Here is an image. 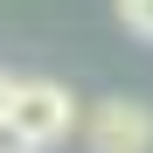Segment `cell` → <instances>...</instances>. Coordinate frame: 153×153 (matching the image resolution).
Returning a JSON list of instances; mask_svg holds the SVG:
<instances>
[{"instance_id": "obj_1", "label": "cell", "mask_w": 153, "mask_h": 153, "mask_svg": "<svg viewBox=\"0 0 153 153\" xmlns=\"http://www.w3.org/2000/svg\"><path fill=\"white\" fill-rule=\"evenodd\" d=\"M70 125H76V97H70L63 84H42V76L14 84V105H7V139H14L21 153L56 146Z\"/></svg>"}, {"instance_id": "obj_2", "label": "cell", "mask_w": 153, "mask_h": 153, "mask_svg": "<svg viewBox=\"0 0 153 153\" xmlns=\"http://www.w3.org/2000/svg\"><path fill=\"white\" fill-rule=\"evenodd\" d=\"M84 146L91 153H153V105H139V97H105V105H91Z\"/></svg>"}, {"instance_id": "obj_3", "label": "cell", "mask_w": 153, "mask_h": 153, "mask_svg": "<svg viewBox=\"0 0 153 153\" xmlns=\"http://www.w3.org/2000/svg\"><path fill=\"white\" fill-rule=\"evenodd\" d=\"M118 21H125L132 35H146V42H153V0H118Z\"/></svg>"}, {"instance_id": "obj_4", "label": "cell", "mask_w": 153, "mask_h": 153, "mask_svg": "<svg viewBox=\"0 0 153 153\" xmlns=\"http://www.w3.org/2000/svg\"><path fill=\"white\" fill-rule=\"evenodd\" d=\"M7 105H14V76L0 70V132H7Z\"/></svg>"}]
</instances>
